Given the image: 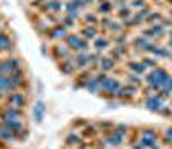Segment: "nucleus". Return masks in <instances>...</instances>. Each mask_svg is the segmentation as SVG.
<instances>
[{
  "mask_svg": "<svg viewBox=\"0 0 172 149\" xmlns=\"http://www.w3.org/2000/svg\"><path fill=\"white\" fill-rule=\"evenodd\" d=\"M65 9H67V14H69L71 17H78V15H79V9H78V5H76L74 2H69V3L65 5Z\"/></svg>",
  "mask_w": 172,
  "mask_h": 149,
  "instance_id": "obj_1",
  "label": "nucleus"
},
{
  "mask_svg": "<svg viewBox=\"0 0 172 149\" xmlns=\"http://www.w3.org/2000/svg\"><path fill=\"white\" fill-rule=\"evenodd\" d=\"M67 43L69 45H72V46H86V41H79V38L78 36H69V39H67Z\"/></svg>",
  "mask_w": 172,
  "mask_h": 149,
  "instance_id": "obj_2",
  "label": "nucleus"
},
{
  "mask_svg": "<svg viewBox=\"0 0 172 149\" xmlns=\"http://www.w3.org/2000/svg\"><path fill=\"white\" fill-rule=\"evenodd\" d=\"M48 7H50L52 10H59V9H60V3H59L57 0H53V2H50V5H48Z\"/></svg>",
  "mask_w": 172,
  "mask_h": 149,
  "instance_id": "obj_3",
  "label": "nucleus"
},
{
  "mask_svg": "<svg viewBox=\"0 0 172 149\" xmlns=\"http://www.w3.org/2000/svg\"><path fill=\"white\" fill-rule=\"evenodd\" d=\"M62 22H65L69 27H72V24H74V21H72V17L69 15V17H62Z\"/></svg>",
  "mask_w": 172,
  "mask_h": 149,
  "instance_id": "obj_4",
  "label": "nucleus"
},
{
  "mask_svg": "<svg viewBox=\"0 0 172 149\" xmlns=\"http://www.w3.org/2000/svg\"><path fill=\"white\" fill-rule=\"evenodd\" d=\"M93 34H95V31H93V29H84V36H88V38H90V36H93Z\"/></svg>",
  "mask_w": 172,
  "mask_h": 149,
  "instance_id": "obj_5",
  "label": "nucleus"
},
{
  "mask_svg": "<svg viewBox=\"0 0 172 149\" xmlns=\"http://www.w3.org/2000/svg\"><path fill=\"white\" fill-rule=\"evenodd\" d=\"M86 21H88V22H90V21H91V22H95V17H93V15H90V14H88V15H86Z\"/></svg>",
  "mask_w": 172,
  "mask_h": 149,
  "instance_id": "obj_6",
  "label": "nucleus"
}]
</instances>
